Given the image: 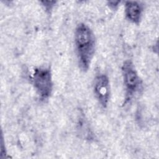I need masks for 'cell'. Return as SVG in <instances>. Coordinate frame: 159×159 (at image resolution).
Returning a JSON list of instances; mask_svg holds the SVG:
<instances>
[{
	"label": "cell",
	"instance_id": "6da1fadb",
	"mask_svg": "<svg viewBox=\"0 0 159 159\" xmlns=\"http://www.w3.org/2000/svg\"><path fill=\"white\" fill-rule=\"evenodd\" d=\"M74 40L79 67L85 72L88 70L95 53V35L88 25L80 23L75 29Z\"/></svg>",
	"mask_w": 159,
	"mask_h": 159
},
{
	"label": "cell",
	"instance_id": "7a4b0ae2",
	"mask_svg": "<svg viewBox=\"0 0 159 159\" xmlns=\"http://www.w3.org/2000/svg\"><path fill=\"white\" fill-rule=\"evenodd\" d=\"M127 101L132 99L142 89V81L131 60H125L121 67Z\"/></svg>",
	"mask_w": 159,
	"mask_h": 159
},
{
	"label": "cell",
	"instance_id": "3957f363",
	"mask_svg": "<svg viewBox=\"0 0 159 159\" xmlns=\"http://www.w3.org/2000/svg\"><path fill=\"white\" fill-rule=\"evenodd\" d=\"M32 81L40 98L42 100L48 99L52 93L53 87L50 68L47 67L35 68L32 74Z\"/></svg>",
	"mask_w": 159,
	"mask_h": 159
},
{
	"label": "cell",
	"instance_id": "277c9868",
	"mask_svg": "<svg viewBox=\"0 0 159 159\" xmlns=\"http://www.w3.org/2000/svg\"><path fill=\"white\" fill-rule=\"evenodd\" d=\"M93 91L99 104L102 107L106 108L110 98V83L106 74L99 73L95 76L93 81Z\"/></svg>",
	"mask_w": 159,
	"mask_h": 159
},
{
	"label": "cell",
	"instance_id": "5b68a950",
	"mask_svg": "<svg viewBox=\"0 0 159 159\" xmlns=\"http://www.w3.org/2000/svg\"><path fill=\"white\" fill-rule=\"evenodd\" d=\"M124 12L128 20L135 24H139L143 16V6L137 1H126Z\"/></svg>",
	"mask_w": 159,
	"mask_h": 159
},
{
	"label": "cell",
	"instance_id": "8992f818",
	"mask_svg": "<svg viewBox=\"0 0 159 159\" xmlns=\"http://www.w3.org/2000/svg\"><path fill=\"white\" fill-rule=\"evenodd\" d=\"M42 2L43 4V6H44L46 11L48 12H50V11L52 10L53 7H54V4H55V2H53V1H48V4H47L45 1H42Z\"/></svg>",
	"mask_w": 159,
	"mask_h": 159
}]
</instances>
